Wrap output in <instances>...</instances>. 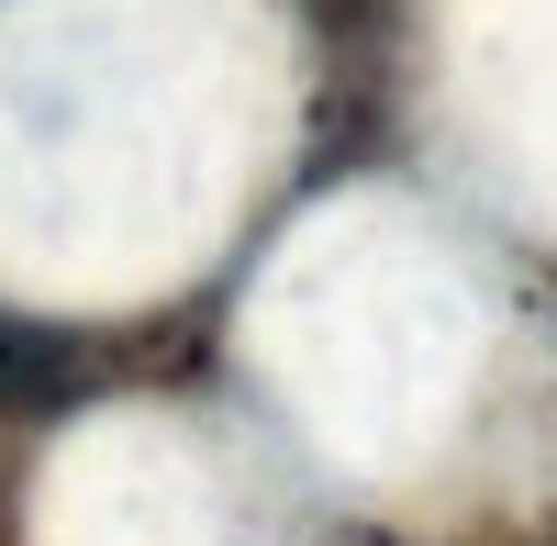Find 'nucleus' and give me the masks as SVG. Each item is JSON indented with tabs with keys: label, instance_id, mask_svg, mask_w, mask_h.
<instances>
[{
	"label": "nucleus",
	"instance_id": "f257e3e1",
	"mask_svg": "<svg viewBox=\"0 0 557 546\" xmlns=\"http://www.w3.org/2000/svg\"><path fill=\"white\" fill-rule=\"evenodd\" d=\"M67 390H89L78 346H67V335H45V324H12V312H0V401H67Z\"/></svg>",
	"mask_w": 557,
	"mask_h": 546
}]
</instances>
